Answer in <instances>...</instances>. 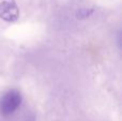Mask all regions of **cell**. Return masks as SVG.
Instances as JSON below:
<instances>
[{
  "mask_svg": "<svg viewBox=\"0 0 122 121\" xmlns=\"http://www.w3.org/2000/svg\"><path fill=\"white\" fill-rule=\"evenodd\" d=\"M21 94L18 90L11 89L0 98V113L4 116L12 115L21 104Z\"/></svg>",
  "mask_w": 122,
  "mask_h": 121,
  "instance_id": "cell-1",
  "label": "cell"
},
{
  "mask_svg": "<svg viewBox=\"0 0 122 121\" xmlns=\"http://www.w3.org/2000/svg\"><path fill=\"white\" fill-rule=\"evenodd\" d=\"M0 18L8 23L19 18V8L15 0H0Z\"/></svg>",
  "mask_w": 122,
  "mask_h": 121,
  "instance_id": "cell-2",
  "label": "cell"
}]
</instances>
